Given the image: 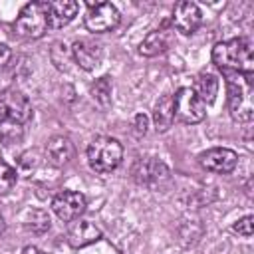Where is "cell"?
<instances>
[{"mask_svg":"<svg viewBox=\"0 0 254 254\" xmlns=\"http://www.w3.org/2000/svg\"><path fill=\"white\" fill-rule=\"evenodd\" d=\"M212 62L222 73H244L252 75L254 71V46L248 38H232L218 42L212 48Z\"/></svg>","mask_w":254,"mask_h":254,"instance_id":"6da1fadb","label":"cell"},{"mask_svg":"<svg viewBox=\"0 0 254 254\" xmlns=\"http://www.w3.org/2000/svg\"><path fill=\"white\" fill-rule=\"evenodd\" d=\"M228 89V111L232 119L248 123L254 117V83L252 75L224 73Z\"/></svg>","mask_w":254,"mask_h":254,"instance_id":"7a4b0ae2","label":"cell"},{"mask_svg":"<svg viewBox=\"0 0 254 254\" xmlns=\"http://www.w3.org/2000/svg\"><path fill=\"white\" fill-rule=\"evenodd\" d=\"M50 26V2H30L26 4L16 22L14 30L24 40H38L48 32Z\"/></svg>","mask_w":254,"mask_h":254,"instance_id":"3957f363","label":"cell"},{"mask_svg":"<svg viewBox=\"0 0 254 254\" xmlns=\"http://www.w3.org/2000/svg\"><path fill=\"white\" fill-rule=\"evenodd\" d=\"M123 159V147L113 137H95L87 147V163L95 173H111Z\"/></svg>","mask_w":254,"mask_h":254,"instance_id":"277c9868","label":"cell"},{"mask_svg":"<svg viewBox=\"0 0 254 254\" xmlns=\"http://www.w3.org/2000/svg\"><path fill=\"white\" fill-rule=\"evenodd\" d=\"M173 109H175V119L187 125L200 123L206 117V105L198 99L192 87H181L173 95Z\"/></svg>","mask_w":254,"mask_h":254,"instance_id":"5b68a950","label":"cell"},{"mask_svg":"<svg viewBox=\"0 0 254 254\" xmlns=\"http://www.w3.org/2000/svg\"><path fill=\"white\" fill-rule=\"evenodd\" d=\"M30 119H32V103L22 91L18 89L0 91V123L12 121L24 125Z\"/></svg>","mask_w":254,"mask_h":254,"instance_id":"8992f818","label":"cell"},{"mask_svg":"<svg viewBox=\"0 0 254 254\" xmlns=\"http://www.w3.org/2000/svg\"><path fill=\"white\" fill-rule=\"evenodd\" d=\"M121 16L117 12V8L109 2H95V4H89L87 6V12L83 16V24L89 32H95V34H103V32H109L113 28H117Z\"/></svg>","mask_w":254,"mask_h":254,"instance_id":"52a82bcc","label":"cell"},{"mask_svg":"<svg viewBox=\"0 0 254 254\" xmlns=\"http://www.w3.org/2000/svg\"><path fill=\"white\" fill-rule=\"evenodd\" d=\"M52 210L60 220L71 222L85 210V196L75 190H62L52 198Z\"/></svg>","mask_w":254,"mask_h":254,"instance_id":"ba28073f","label":"cell"},{"mask_svg":"<svg viewBox=\"0 0 254 254\" xmlns=\"http://www.w3.org/2000/svg\"><path fill=\"white\" fill-rule=\"evenodd\" d=\"M198 163L202 169L214 173V175H226L230 171H234L236 163H238V157L232 149H226V147H212L204 153H200L198 157Z\"/></svg>","mask_w":254,"mask_h":254,"instance_id":"9c48e42d","label":"cell"},{"mask_svg":"<svg viewBox=\"0 0 254 254\" xmlns=\"http://www.w3.org/2000/svg\"><path fill=\"white\" fill-rule=\"evenodd\" d=\"M173 28H177L181 34L189 36L194 34L198 30V26L202 24V14L200 8L194 2H179L173 10V18H171Z\"/></svg>","mask_w":254,"mask_h":254,"instance_id":"30bf717a","label":"cell"},{"mask_svg":"<svg viewBox=\"0 0 254 254\" xmlns=\"http://www.w3.org/2000/svg\"><path fill=\"white\" fill-rule=\"evenodd\" d=\"M171 44H173V30H171V24L165 22L161 28H157L145 36V40L139 46V54L145 58H153V56L167 52L171 48Z\"/></svg>","mask_w":254,"mask_h":254,"instance_id":"8fae6325","label":"cell"},{"mask_svg":"<svg viewBox=\"0 0 254 254\" xmlns=\"http://www.w3.org/2000/svg\"><path fill=\"white\" fill-rule=\"evenodd\" d=\"M71 54H73V60L75 64L81 67V69H93L99 65L101 58H103V50L99 44H95L93 40H77L73 46H71Z\"/></svg>","mask_w":254,"mask_h":254,"instance_id":"7c38bea8","label":"cell"},{"mask_svg":"<svg viewBox=\"0 0 254 254\" xmlns=\"http://www.w3.org/2000/svg\"><path fill=\"white\" fill-rule=\"evenodd\" d=\"M133 177H135V181L141 183V185H155V183H159L161 179L167 177V167H165L159 159L147 157V159H141V161L135 165Z\"/></svg>","mask_w":254,"mask_h":254,"instance_id":"4fadbf2b","label":"cell"},{"mask_svg":"<svg viewBox=\"0 0 254 254\" xmlns=\"http://www.w3.org/2000/svg\"><path fill=\"white\" fill-rule=\"evenodd\" d=\"M73 157V145L67 137L64 135H56L46 143V159L56 165V167H64L65 163H69V159Z\"/></svg>","mask_w":254,"mask_h":254,"instance_id":"5bb4252c","label":"cell"},{"mask_svg":"<svg viewBox=\"0 0 254 254\" xmlns=\"http://www.w3.org/2000/svg\"><path fill=\"white\" fill-rule=\"evenodd\" d=\"M99 238H101L99 228L95 224L87 222V220L73 222V226L67 232V242L73 248H83V246H87V244H91V242H95Z\"/></svg>","mask_w":254,"mask_h":254,"instance_id":"9a60e30c","label":"cell"},{"mask_svg":"<svg viewBox=\"0 0 254 254\" xmlns=\"http://www.w3.org/2000/svg\"><path fill=\"white\" fill-rule=\"evenodd\" d=\"M79 10V4L73 0H58L50 2V26L54 28H64L67 26Z\"/></svg>","mask_w":254,"mask_h":254,"instance_id":"2e32d148","label":"cell"},{"mask_svg":"<svg viewBox=\"0 0 254 254\" xmlns=\"http://www.w3.org/2000/svg\"><path fill=\"white\" fill-rule=\"evenodd\" d=\"M153 121L157 131H167L175 121V109H173V95H165L155 103Z\"/></svg>","mask_w":254,"mask_h":254,"instance_id":"e0dca14e","label":"cell"},{"mask_svg":"<svg viewBox=\"0 0 254 254\" xmlns=\"http://www.w3.org/2000/svg\"><path fill=\"white\" fill-rule=\"evenodd\" d=\"M192 91L198 95V99L206 105V103H212L218 95V79L212 75V73H200L196 75L194 79V87Z\"/></svg>","mask_w":254,"mask_h":254,"instance_id":"ac0fdd59","label":"cell"},{"mask_svg":"<svg viewBox=\"0 0 254 254\" xmlns=\"http://www.w3.org/2000/svg\"><path fill=\"white\" fill-rule=\"evenodd\" d=\"M24 222H26V228L36 232V234H44L50 228V216L42 208H30L26 212V220Z\"/></svg>","mask_w":254,"mask_h":254,"instance_id":"d6986e66","label":"cell"},{"mask_svg":"<svg viewBox=\"0 0 254 254\" xmlns=\"http://www.w3.org/2000/svg\"><path fill=\"white\" fill-rule=\"evenodd\" d=\"M22 137H24V127L20 123H12V121H2L0 123V141L4 145L18 143Z\"/></svg>","mask_w":254,"mask_h":254,"instance_id":"ffe728a7","label":"cell"},{"mask_svg":"<svg viewBox=\"0 0 254 254\" xmlns=\"http://www.w3.org/2000/svg\"><path fill=\"white\" fill-rule=\"evenodd\" d=\"M18 181V173L16 169H12L8 163L0 161V194H8Z\"/></svg>","mask_w":254,"mask_h":254,"instance_id":"44dd1931","label":"cell"},{"mask_svg":"<svg viewBox=\"0 0 254 254\" xmlns=\"http://www.w3.org/2000/svg\"><path fill=\"white\" fill-rule=\"evenodd\" d=\"M91 93H93V99L101 105H107L109 103V95H111V85H109V79L107 77H101L97 79L93 85H91Z\"/></svg>","mask_w":254,"mask_h":254,"instance_id":"7402d4cb","label":"cell"},{"mask_svg":"<svg viewBox=\"0 0 254 254\" xmlns=\"http://www.w3.org/2000/svg\"><path fill=\"white\" fill-rule=\"evenodd\" d=\"M232 230H234V232H238V234H240V236H244V238H250V236H252V232H254V218L248 214V216H244V218L236 220V224L232 226Z\"/></svg>","mask_w":254,"mask_h":254,"instance_id":"603a6c76","label":"cell"},{"mask_svg":"<svg viewBox=\"0 0 254 254\" xmlns=\"http://www.w3.org/2000/svg\"><path fill=\"white\" fill-rule=\"evenodd\" d=\"M135 131L141 135H145V131H147V117L143 115V113H139L137 117H135Z\"/></svg>","mask_w":254,"mask_h":254,"instance_id":"cb8c5ba5","label":"cell"},{"mask_svg":"<svg viewBox=\"0 0 254 254\" xmlns=\"http://www.w3.org/2000/svg\"><path fill=\"white\" fill-rule=\"evenodd\" d=\"M10 56H12V52H10V48L6 46V44H0V69L8 64V60H10Z\"/></svg>","mask_w":254,"mask_h":254,"instance_id":"d4e9b609","label":"cell"},{"mask_svg":"<svg viewBox=\"0 0 254 254\" xmlns=\"http://www.w3.org/2000/svg\"><path fill=\"white\" fill-rule=\"evenodd\" d=\"M22 254H44L40 248H36V246H26L24 250H22Z\"/></svg>","mask_w":254,"mask_h":254,"instance_id":"484cf974","label":"cell"},{"mask_svg":"<svg viewBox=\"0 0 254 254\" xmlns=\"http://www.w3.org/2000/svg\"><path fill=\"white\" fill-rule=\"evenodd\" d=\"M2 230H4V216H2V212H0V234H2Z\"/></svg>","mask_w":254,"mask_h":254,"instance_id":"4316f807","label":"cell"}]
</instances>
